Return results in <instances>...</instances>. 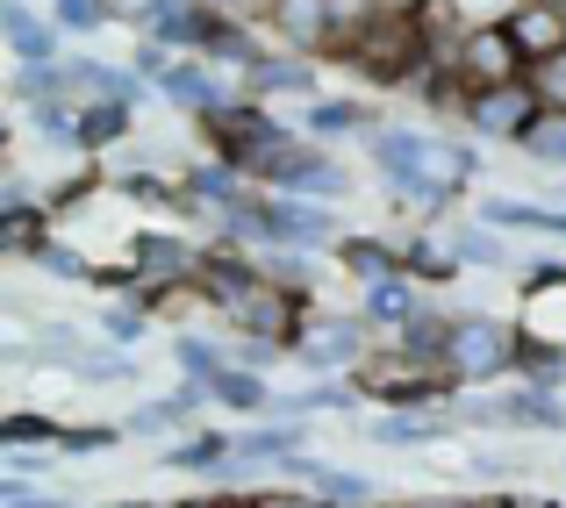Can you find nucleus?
Listing matches in <instances>:
<instances>
[{
  "instance_id": "nucleus-15",
  "label": "nucleus",
  "mask_w": 566,
  "mask_h": 508,
  "mask_svg": "<svg viewBox=\"0 0 566 508\" xmlns=\"http://www.w3.org/2000/svg\"><path fill=\"white\" fill-rule=\"evenodd\" d=\"M0 29H8L14 65H57V22H43L29 0H0Z\"/></svg>"
},
{
  "instance_id": "nucleus-29",
  "label": "nucleus",
  "mask_w": 566,
  "mask_h": 508,
  "mask_svg": "<svg viewBox=\"0 0 566 508\" xmlns=\"http://www.w3.org/2000/svg\"><path fill=\"white\" fill-rule=\"evenodd\" d=\"M516 151H524L531 166H553V172H566V108H545L538 123H531V137L516 144Z\"/></svg>"
},
{
  "instance_id": "nucleus-12",
  "label": "nucleus",
  "mask_w": 566,
  "mask_h": 508,
  "mask_svg": "<svg viewBox=\"0 0 566 508\" xmlns=\"http://www.w3.org/2000/svg\"><path fill=\"white\" fill-rule=\"evenodd\" d=\"M273 36L287 43L294 57H331V43H337V29H331V0H280V14H273Z\"/></svg>"
},
{
  "instance_id": "nucleus-35",
  "label": "nucleus",
  "mask_w": 566,
  "mask_h": 508,
  "mask_svg": "<svg viewBox=\"0 0 566 508\" xmlns=\"http://www.w3.org/2000/svg\"><path fill=\"white\" fill-rule=\"evenodd\" d=\"M123 430L115 423H57V452L65 458H94V452H115Z\"/></svg>"
},
{
  "instance_id": "nucleus-3",
  "label": "nucleus",
  "mask_w": 566,
  "mask_h": 508,
  "mask_svg": "<svg viewBox=\"0 0 566 508\" xmlns=\"http://www.w3.org/2000/svg\"><path fill=\"white\" fill-rule=\"evenodd\" d=\"M452 372H459V387L516 380V322L467 308V316H459V330H452Z\"/></svg>"
},
{
  "instance_id": "nucleus-21",
  "label": "nucleus",
  "mask_w": 566,
  "mask_h": 508,
  "mask_svg": "<svg viewBox=\"0 0 566 508\" xmlns=\"http://www.w3.org/2000/svg\"><path fill=\"white\" fill-rule=\"evenodd\" d=\"M57 236V215H51V201H22V208H0V251L8 258H36L43 244Z\"/></svg>"
},
{
  "instance_id": "nucleus-24",
  "label": "nucleus",
  "mask_w": 566,
  "mask_h": 508,
  "mask_svg": "<svg viewBox=\"0 0 566 508\" xmlns=\"http://www.w3.org/2000/svg\"><path fill=\"white\" fill-rule=\"evenodd\" d=\"M516 380H531V387H559L566 380V351L545 330H531V322H516Z\"/></svg>"
},
{
  "instance_id": "nucleus-22",
  "label": "nucleus",
  "mask_w": 566,
  "mask_h": 508,
  "mask_svg": "<svg viewBox=\"0 0 566 508\" xmlns=\"http://www.w3.org/2000/svg\"><path fill=\"white\" fill-rule=\"evenodd\" d=\"M452 330H459L452 308H423V316H416L409 330H395L387 343H401V351L423 358V366H452Z\"/></svg>"
},
{
  "instance_id": "nucleus-19",
  "label": "nucleus",
  "mask_w": 566,
  "mask_h": 508,
  "mask_svg": "<svg viewBox=\"0 0 566 508\" xmlns=\"http://www.w3.org/2000/svg\"><path fill=\"white\" fill-rule=\"evenodd\" d=\"M374 108L366 100H352V94H323V100H308L302 108V137H316V144H331V137H374Z\"/></svg>"
},
{
  "instance_id": "nucleus-44",
  "label": "nucleus",
  "mask_w": 566,
  "mask_h": 508,
  "mask_svg": "<svg viewBox=\"0 0 566 508\" xmlns=\"http://www.w3.org/2000/svg\"><path fill=\"white\" fill-rule=\"evenodd\" d=\"M366 508H409V501H387V495H380V501H366Z\"/></svg>"
},
{
  "instance_id": "nucleus-28",
  "label": "nucleus",
  "mask_w": 566,
  "mask_h": 508,
  "mask_svg": "<svg viewBox=\"0 0 566 508\" xmlns=\"http://www.w3.org/2000/svg\"><path fill=\"white\" fill-rule=\"evenodd\" d=\"M172 366H180V380H216L230 358H222V337H201V330H172Z\"/></svg>"
},
{
  "instance_id": "nucleus-18",
  "label": "nucleus",
  "mask_w": 566,
  "mask_h": 508,
  "mask_svg": "<svg viewBox=\"0 0 566 508\" xmlns=\"http://www.w3.org/2000/svg\"><path fill=\"white\" fill-rule=\"evenodd\" d=\"M208 401H216V409H230L237 423H265V415H273V387H265V372H244V366H222L216 380H208Z\"/></svg>"
},
{
  "instance_id": "nucleus-13",
  "label": "nucleus",
  "mask_w": 566,
  "mask_h": 508,
  "mask_svg": "<svg viewBox=\"0 0 566 508\" xmlns=\"http://www.w3.org/2000/svg\"><path fill=\"white\" fill-rule=\"evenodd\" d=\"M158 94H166L172 108H187V115H208V108H222V100H230V86L216 80V65H208V57L180 51L166 65V80H158Z\"/></svg>"
},
{
  "instance_id": "nucleus-36",
  "label": "nucleus",
  "mask_w": 566,
  "mask_h": 508,
  "mask_svg": "<svg viewBox=\"0 0 566 508\" xmlns=\"http://www.w3.org/2000/svg\"><path fill=\"white\" fill-rule=\"evenodd\" d=\"M36 343H43V358H57V366H80V358L94 351L80 322H36Z\"/></svg>"
},
{
  "instance_id": "nucleus-30",
  "label": "nucleus",
  "mask_w": 566,
  "mask_h": 508,
  "mask_svg": "<svg viewBox=\"0 0 566 508\" xmlns=\"http://www.w3.org/2000/svg\"><path fill=\"white\" fill-rule=\"evenodd\" d=\"M308 487H316L331 508H366V501H380L374 480H366V473H352V466H316V480H308Z\"/></svg>"
},
{
  "instance_id": "nucleus-11",
  "label": "nucleus",
  "mask_w": 566,
  "mask_h": 508,
  "mask_svg": "<svg viewBox=\"0 0 566 508\" xmlns=\"http://www.w3.org/2000/svg\"><path fill=\"white\" fill-rule=\"evenodd\" d=\"M201 409H216V401H208V387H201V380H172L158 401L129 409V423H123V430H129V437H180V430H187Z\"/></svg>"
},
{
  "instance_id": "nucleus-43",
  "label": "nucleus",
  "mask_w": 566,
  "mask_h": 508,
  "mask_svg": "<svg viewBox=\"0 0 566 508\" xmlns=\"http://www.w3.org/2000/svg\"><path fill=\"white\" fill-rule=\"evenodd\" d=\"M108 508H158V501H108Z\"/></svg>"
},
{
  "instance_id": "nucleus-45",
  "label": "nucleus",
  "mask_w": 566,
  "mask_h": 508,
  "mask_svg": "<svg viewBox=\"0 0 566 508\" xmlns=\"http://www.w3.org/2000/svg\"><path fill=\"white\" fill-rule=\"evenodd\" d=\"M531 508H566V501H545V495H538V501H531Z\"/></svg>"
},
{
  "instance_id": "nucleus-32",
  "label": "nucleus",
  "mask_w": 566,
  "mask_h": 508,
  "mask_svg": "<svg viewBox=\"0 0 566 508\" xmlns=\"http://www.w3.org/2000/svg\"><path fill=\"white\" fill-rule=\"evenodd\" d=\"M29 265H36V273H51V279H72V287H94V273H101V265L86 258V251H72L65 236H51V244H43Z\"/></svg>"
},
{
  "instance_id": "nucleus-7",
  "label": "nucleus",
  "mask_w": 566,
  "mask_h": 508,
  "mask_svg": "<svg viewBox=\"0 0 566 508\" xmlns=\"http://www.w3.org/2000/svg\"><path fill=\"white\" fill-rule=\"evenodd\" d=\"M452 65L467 72V86L481 94V86H510V80H531V65H524V51L510 43V29H502V14L495 22H473L467 29V43L452 51Z\"/></svg>"
},
{
  "instance_id": "nucleus-33",
  "label": "nucleus",
  "mask_w": 566,
  "mask_h": 508,
  "mask_svg": "<svg viewBox=\"0 0 566 508\" xmlns=\"http://www.w3.org/2000/svg\"><path fill=\"white\" fill-rule=\"evenodd\" d=\"M22 444H51V452H57V415L8 409V423H0V452H22ZM57 458H65V452H57Z\"/></svg>"
},
{
  "instance_id": "nucleus-5",
  "label": "nucleus",
  "mask_w": 566,
  "mask_h": 508,
  "mask_svg": "<svg viewBox=\"0 0 566 508\" xmlns=\"http://www.w3.org/2000/svg\"><path fill=\"white\" fill-rule=\"evenodd\" d=\"M265 244H287V251H316V258H331V251L345 244V230H337L331 201L273 193V201H265Z\"/></svg>"
},
{
  "instance_id": "nucleus-23",
  "label": "nucleus",
  "mask_w": 566,
  "mask_h": 508,
  "mask_svg": "<svg viewBox=\"0 0 566 508\" xmlns=\"http://www.w3.org/2000/svg\"><path fill=\"white\" fill-rule=\"evenodd\" d=\"M158 466H166V473H208V466H230V430H193V437H166V444H158Z\"/></svg>"
},
{
  "instance_id": "nucleus-38",
  "label": "nucleus",
  "mask_w": 566,
  "mask_h": 508,
  "mask_svg": "<svg viewBox=\"0 0 566 508\" xmlns=\"http://www.w3.org/2000/svg\"><path fill=\"white\" fill-rule=\"evenodd\" d=\"M251 508H331L316 487H251Z\"/></svg>"
},
{
  "instance_id": "nucleus-40",
  "label": "nucleus",
  "mask_w": 566,
  "mask_h": 508,
  "mask_svg": "<svg viewBox=\"0 0 566 508\" xmlns=\"http://www.w3.org/2000/svg\"><path fill=\"white\" fill-rule=\"evenodd\" d=\"M208 8H222L230 22H244V29H273L280 0H208Z\"/></svg>"
},
{
  "instance_id": "nucleus-6",
  "label": "nucleus",
  "mask_w": 566,
  "mask_h": 508,
  "mask_svg": "<svg viewBox=\"0 0 566 508\" xmlns=\"http://www.w3.org/2000/svg\"><path fill=\"white\" fill-rule=\"evenodd\" d=\"M273 193H302V201H345L352 193V172L323 151L316 137H294L273 166Z\"/></svg>"
},
{
  "instance_id": "nucleus-20",
  "label": "nucleus",
  "mask_w": 566,
  "mask_h": 508,
  "mask_svg": "<svg viewBox=\"0 0 566 508\" xmlns=\"http://www.w3.org/2000/svg\"><path fill=\"white\" fill-rule=\"evenodd\" d=\"M129 137H137V108H129V100H86L80 108V151L86 158L123 151Z\"/></svg>"
},
{
  "instance_id": "nucleus-4",
  "label": "nucleus",
  "mask_w": 566,
  "mask_h": 508,
  "mask_svg": "<svg viewBox=\"0 0 566 508\" xmlns=\"http://www.w3.org/2000/svg\"><path fill=\"white\" fill-rule=\"evenodd\" d=\"M545 108H553V100H545L538 80L481 86V94H473V108H467V129H473V137H495V144H524L531 123H538Z\"/></svg>"
},
{
  "instance_id": "nucleus-1",
  "label": "nucleus",
  "mask_w": 566,
  "mask_h": 508,
  "mask_svg": "<svg viewBox=\"0 0 566 508\" xmlns=\"http://www.w3.org/2000/svg\"><path fill=\"white\" fill-rule=\"evenodd\" d=\"M366 158H374V172L387 179V193H395L401 208H444L481 172L473 144L438 137V129H401V123H380L374 137H366Z\"/></svg>"
},
{
  "instance_id": "nucleus-26",
  "label": "nucleus",
  "mask_w": 566,
  "mask_h": 508,
  "mask_svg": "<svg viewBox=\"0 0 566 508\" xmlns=\"http://www.w3.org/2000/svg\"><path fill=\"white\" fill-rule=\"evenodd\" d=\"M459 251V265H473V273H502L510 265V244H502V230H488V222H459V230H444Z\"/></svg>"
},
{
  "instance_id": "nucleus-41",
  "label": "nucleus",
  "mask_w": 566,
  "mask_h": 508,
  "mask_svg": "<svg viewBox=\"0 0 566 508\" xmlns=\"http://www.w3.org/2000/svg\"><path fill=\"white\" fill-rule=\"evenodd\" d=\"M409 508H481V495H416Z\"/></svg>"
},
{
  "instance_id": "nucleus-9",
  "label": "nucleus",
  "mask_w": 566,
  "mask_h": 508,
  "mask_svg": "<svg viewBox=\"0 0 566 508\" xmlns=\"http://www.w3.org/2000/svg\"><path fill=\"white\" fill-rule=\"evenodd\" d=\"M502 29H510V43L524 51L531 72H545L553 57H566V8L559 0H510Z\"/></svg>"
},
{
  "instance_id": "nucleus-14",
  "label": "nucleus",
  "mask_w": 566,
  "mask_h": 508,
  "mask_svg": "<svg viewBox=\"0 0 566 508\" xmlns=\"http://www.w3.org/2000/svg\"><path fill=\"white\" fill-rule=\"evenodd\" d=\"M366 437L380 452H423V444H452L459 437V415H416V409H387Z\"/></svg>"
},
{
  "instance_id": "nucleus-27",
  "label": "nucleus",
  "mask_w": 566,
  "mask_h": 508,
  "mask_svg": "<svg viewBox=\"0 0 566 508\" xmlns=\"http://www.w3.org/2000/svg\"><path fill=\"white\" fill-rule=\"evenodd\" d=\"M151 308L144 301H101V316H94V330H101V343H115V351H129V343H144L151 337Z\"/></svg>"
},
{
  "instance_id": "nucleus-10",
  "label": "nucleus",
  "mask_w": 566,
  "mask_h": 508,
  "mask_svg": "<svg viewBox=\"0 0 566 508\" xmlns=\"http://www.w3.org/2000/svg\"><path fill=\"white\" fill-rule=\"evenodd\" d=\"M331 258H337V273H345L359 294L380 287V279L409 273V265H401V244H395V236H380V230H345V244H337Z\"/></svg>"
},
{
  "instance_id": "nucleus-34",
  "label": "nucleus",
  "mask_w": 566,
  "mask_h": 508,
  "mask_svg": "<svg viewBox=\"0 0 566 508\" xmlns=\"http://www.w3.org/2000/svg\"><path fill=\"white\" fill-rule=\"evenodd\" d=\"M222 358H230V366H244V372H273L280 358H294V351H287V343H273V337L230 330V337H222Z\"/></svg>"
},
{
  "instance_id": "nucleus-37",
  "label": "nucleus",
  "mask_w": 566,
  "mask_h": 508,
  "mask_svg": "<svg viewBox=\"0 0 566 508\" xmlns=\"http://www.w3.org/2000/svg\"><path fill=\"white\" fill-rule=\"evenodd\" d=\"M51 22L65 29V36H94L101 22H115L108 0H51Z\"/></svg>"
},
{
  "instance_id": "nucleus-2",
  "label": "nucleus",
  "mask_w": 566,
  "mask_h": 508,
  "mask_svg": "<svg viewBox=\"0 0 566 508\" xmlns=\"http://www.w3.org/2000/svg\"><path fill=\"white\" fill-rule=\"evenodd\" d=\"M331 65H352L366 86H380V94H401V86H416L430 65H438V51H430V36L416 29V8H409V0H401V8L387 0L374 22H366L359 36L331 57Z\"/></svg>"
},
{
  "instance_id": "nucleus-17",
  "label": "nucleus",
  "mask_w": 566,
  "mask_h": 508,
  "mask_svg": "<svg viewBox=\"0 0 566 508\" xmlns=\"http://www.w3.org/2000/svg\"><path fill=\"white\" fill-rule=\"evenodd\" d=\"M423 308H430V301H423V279H409V273H401V279H380V287H366V294H359V316L374 322V330H387V337L409 330Z\"/></svg>"
},
{
  "instance_id": "nucleus-39",
  "label": "nucleus",
  "mask_w": 566,
  "mask_h": 508,
  "mask_svg": "<svg viewBox=\"0 0 566 508\" xmlns=\"http://www.w3.org/2000/svg\"><path fill=\"white\" fill-rule=\"evenodd\" d=\"M51 444H22V452H0V466L14 473V480H43V473H51Z\"/></svg>"
},
{
  "instance_id": "nucleus-8",
  "label": "nucleus",
  "mask_w": 566,
  "mask_h": 508,
  "mask_svg": "<svg viewBox=\"0 0 566 508\" xmlns=\"http://www.w3.org/2000/svg\"><path fill=\"white\" fill-rule=\"evenodd\" d=\"M129 265L151 287H193L201 279V244H187L180 230H129Z\"/></svg>"
},
{
  "instance_id": "nucleus-16",
  "label": "nucleus",
  "mask_w": 566,
  "mask_h": 508,
  "mask_svg": "<svg viewBox=\"0 0 566 508\" xmlns=\"http://www.w3.org/2000/svg\"><path fill=\"white\" fill-rule=\"evenodd\" d=\"M244 86H251V100H265V94L323 100V94H316V57H294V51H265L259 65L244 72Z\"/></svg>"
},
{
  "instance_id": "nucleus-25",
  "label": "nucleus",
  "mask_w": 566,
  "mask_h": 508,
  "mask_svg": "<svg viewBox=\"0 0 566 508\" xmlns=\"http://www.w3.org/2000/svg\"><path fill=\"white\" fill-rule=\"evenodd\" d=\"M409 8H416V29L430 36V51H438V57H452L459 43H467L473 22L459 14V0H409Z\"/></svg>"
},
{
  "instance_id": "nucleus-31",
  "label": "nucleus",
  "mask_w": 566,
  "mask_h": 508,
  "mask_svg": "<svg viewBox=\"0 0 566 508\" xmlns=\"http://www.w3.org/2000/svg\"><path fill=\"white\" fill-rule=\"evenodd\" d=\"M72 372H80L86 387H137V358L115 351V343H94V351H86Z\"/></svg>"
},
{
  "instance_id": "nucleus-42",
  "label": "nucleus",
  "mask_w": 566,
  "mask_h": 508,
  "mask_svg": "<svg viewBox=\"0 0 566 508\" xmlns=\"http://www.w3.org/2000/svg\"><path fill=\"white\" fill-rule=\"evenodd\" d=\"M531 501H538V495H510V487H488V495H481V508H531Z\"/></svg>"
}]
</instances>
